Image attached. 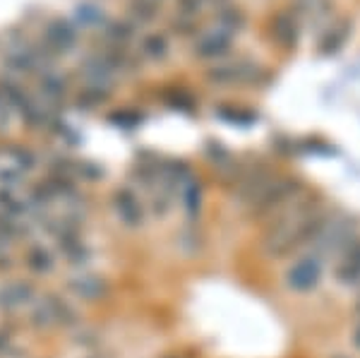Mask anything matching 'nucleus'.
Listing matches in <instances>:
<instances>
[{"label": "nucleus", "mask_w": 360, "mask_h": 358, "mask_svg": "<svg viewBox=\"0 0 360 358\" xmlns=\"http://www.w3.org/2000/svg\"><path fill=\"white\" fill-rule=\"evenodd\" d=\"M113 210L127 226H139L144 219L142 205H139V200L130 193V190H118V193L113 195Z\"/></svg>", "instance_id": "6"}, {"label": "nucleus", "mask_w": 360, "mask_h": 358, "mask_svg": "<svg viewBox=\"0 0 360 358\" xmlns=\"http://www.w3.org/2000/svg\"><path fill=\"white\" fill-rule=\"evenodd\" d=\"M34 322L41 327H53V325H68L70 320L75 317L72 308L63 301V298L58 296H46L44 301L37 303V308H34Z\"/></svg>", "instance_id": "3"}, {"label": "nucleus", "mask_w": 360, "mask_h": 358, "mask_svg": "<svg viewBox=\"0 0 360 358\" xmlns=\"http://www.w3.org/2000/svg\"><path fill=\"white\" fill-rule=\"evenodd\" d=\"M324 219L327 217L319 210L317 202L303 200V195H300L286 210L271 217V224L266 226L262 238L264 252L269 257H286L298 248L310 245L317 238Z\"/></svg>", "instance_id": "1"}, {"label": "nucleus", "mask_w": 360, "mask_h": 358, "mask_svg": "<svg viewBox=\"0 0 360 358\" xmlns=\"http://www.w3.org/2000/svg\"><path fill=\"white\" fill-rule=\"evenodd\" d=\"M29 267H32L34 272L44 274L53 267V257H51V252L46 250V248H34V250L29 252Z\"/></svg>", "instance_id": "12"}, {"label": "nucleus", "mask_w": 360, "mask_h": 358, "mask_svg": "<svg viewBox=\"0 0 360 358\" xmlns=\"http://www.w3.org/2000/svg\"><path fill=\"white\" fill-rule=\"evenodd\" d=\"M322 279V260L317 255H303L298 257L291 267L286 269V286L295 293H307L317 288Z\"/></svg>", "instance_id": "2"}, {"label": "nucleus", "mask_w": 360, "mask_h": 358, "mask_svg": "<svg viewBox=\"0 0 360 358\" xmlns=\"http://www.w3.org/2000/svg\"><path fill=\"white\" fill-rule=\"evenodd\" d=\"M353 344H356L358 349H360V325L356 327V332H353Z\"/></svg>", "instance_id": "15"}, {"label": "nucleus", "mask_w": 360, "mask_h": 358, "mask_svg": "<svg viewBox=\"0 0 360 358\" xmlns=\"http://www.w3.org/2000/svg\"><path fill=\"white\" fill-rule=\"evenodd\" d=\"M70 288H72L79 298H86V301H96V298H101L103 293H106V284H103V279H98V276H79V279H75L72 284H70Z\"/></svg>", "instance_id": "11"}, {"label": "nucleus", "mask_w": 360, "mask_h": 358, "mask_svg": "<svg viewBox=\"0 0 360 358\" xmlns=\"http://www.w3.org/2000/svg\"><path fill=\"white\" fill-rule=\"evenodd\" d=\"M166 53V44H164V39L161 37H152L147 41V56H152V58H164Z\"/></svg>", "instance_id": "14"}, {"label": "nucleus", "mask_w": 360, "mask_h": 358, "mask_svg": "<svg viewBox=\"0 0 360 358\" xmlns=\"http://www.w3.org/2000/svg\"><path fill=\"white\" fill-rule=\"evenodd\" d=\"M271 39L281 46V49H295L300 39V20L298 15L286 10V13H278L274 20H271Z\"/></svg>", "instance_id": "5"}, {"label": "nucleus", "mask_w": 360, "mask_h": 358, "mask_svg": "<svg viewBox=\"0 0 360 358\" xmlns=\"http://www.w3.org/2000/svg\"><path fill=\"white\" fill-rule=\"evenodd\" d=\"M231 39H233V32L231 29H214V32H209L202 37V41L197 44V53L202 58H219L224 56L226 51L231 49Z\"/></svg>", "instance_id": "8"}, {"label": "nucleus", "mask_w": 360, "mask_h": 358, "mask_svg": "<svg viewBox=\"0 0 360 358\" xmlns=\"http://www.w3.org/2000/svg\"><path fill=\"white\" fill-rule=\"evenodd\" d=\"M32 296H34V288L29 286L27 281H13V284L0 291V303H3L5 308H15V305L32 301Z\"/></svg>", "instance_id": "10"}, {"label": "nucleus", "mask_w": 360, "mask_h": 358, "mask_svg": "<svg viewBox=\"0 0 360 358\" xmlns=\"http://www.w3.org/2000/svg\"><path fill=\"white\" fill-rule=\"evenodd\" d=\"M259 75V68L252 65V63L238 60V63H229V65L214 68L209 72V79L219 84H245V82H255Z\"/></svg>", "instance_id": "4"}, {"label": "nucleus", "mask_w": 360, "mask_h": 358, "mask_svg": "<svg viewBox=\"0 0 360 358\" xmlns=\"http://www.w3.org/2000/svg\"><path fill=\"white\" fill-rule=\"evenodd\" d=\"M348 37H351V22H336L329 29H324L322 39H319V51L332 56L336 51H341V46L348 41Z\"/></svg>", "instance_id": "9"}, {"label": "nucleus", "mask_w": 360, "mask_h": 358, "mask_svg": "<svg viewBox=\"0 0 360 358\" xmlns=\"http://www.w3.org/2000/svg\"><path fill=\"white\" fill-rule=\"evenodd\" d=\"M336 358H346V356H336Z\"/></svg>", "instance_id": "16"}, {"label": "nucleus", "mask_w": 360, "mask_h": 358, "mask_svg": "<svg viewBox=\"0 0 360 358\" xmlns=\"http://www.w3.org/2000/svg\"><path fill=\"white\" fill-rule=\"evenodd\" d=\"M200 186H197V183H190L188 186V190H185V202H188V207L193 212H197L200 210Z\"/></svg>", "instance_id": "13"}, {"label": "nucleus", "mask_w": 360, "mask_h": 358, "mask_svg": "<svg viewBox=\"0 0 360 358\" xmlns=\"http://www.w3.org/2000/svg\"><path fill=\"white\" fill-rule=\"evenodd\" d=\"M336 276L344 284H358L360 281V241L353 238L351 243L344 248V255L339 260L336 267Z\"/></svg>", "instance_id": "7"}]
</instances>
